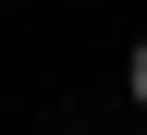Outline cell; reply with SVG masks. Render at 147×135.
Returning a JSON list of instances; mask_svg holds the SVG:
<instances>
[{
  "label": "cell",
  "mask_w": 147,
  "mask_h": 135,
  "mask_svg": "<svg viewBox=\"0 0 147 135\" xmlns=\"http://www.w3.org/2000/svg\"><path fill=\"white\" fill-rule=\"evenodd\" d=\"M123 98L147 111V37H135V49H123Z\"/></svg>",
  "instance_id": "6da1fadb"
}]
</instances>
